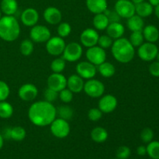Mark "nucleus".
I'll return each instance as SVG.
<instances>
[{"label": "nucleus", "mask_w": 159, "mask_h": 159, "mask_svg": "<svg viewBox=\"0 0 159 159\" xmlns=\"http://www.w3.org/2000/svg\"><path fill=\"white\" fill-rule=\"evenodd\" d=\"M85 56H86L87 61L91 62L96 67L106 61V59H107L106 51L98 45L89 48L85 53Z\"/></svg>", "instance_id": "obj_10"}, {"label": "nucleus", "mask_w": 159, "mask_h": 159, "mask_svg": "<svg viewBox=\"0 0 159 159\" xmlns=\"http://www.w3.org/2000/svg\"><path fill=\"white\" fill-rule=\"evenodd\" d=\"M43 16L45 21L51 25L59 24L62 20V14L61 10L54 6H50L45 9Z\"/></svg>", "instance_id": "obj_18"}, {"label": "nucleus", "mask_w": 159, "mask_h": 159, "mask_svg": "<svg viewBox=\"0 0 159 159\" xmlns=\"http://www.w3.org/2000/svg\"><path fill=\"white\" fill-rule=\"evenodd\" d=\"M131 151L127 146L123 145L117 148L116 152V156L117 159H127L130 156Z\"/></svg>", "instance_id": "obj_40"}, {"label": "nucleus", "mask_w": 159, "mask_h": 159, "mask_svg": "<svg viewBox=\"0 0 159 159\" xmlns=\"http://www.w3.org/2000/svg\"><path fill=\"white\" fill-rule=\"evenodd\" d=\"M99 34L98 30L93 28H86L80 35V42L84 47L89 48L97 45Z\"/></svg>", "instance_id": "obj_14"}, {"label": "nucleus", "mask_w": 159, "mask_h": 159, "mask_svg": "<svg viewBox=\"0 0 159 159\" xmlns=\"http://www.w3.org/2000/svg\"><path fill=\"white\" fill-rule=\"evenodd\" d=\"M154 12H155V16H157V18H158L159 20V5H158V6H155Z\"/></svg>", "instance_id": "obj_47"}, {"label": "nucleus", "mask_w": 159, "mask_h": 159, "mask_svg": "<svg viewBox=\"0 0 159 159\" xmlns=\"http://www.w3.org/2000/svg\"><path fill=\"white\" fill-rule=\"evenodd\" d=\"M130 40V43L133 45L134 48H138L144 43V36H143L142 31H134L131 33L130 36V38L128 39Z\"/></svg>", "instance_id": "obj_34"}, {"label": "nucleus", "mask_w": 159, "mask_h": 159, "mask_svg": "<svg viewBox=\"0 0 159 159\" xmlns=\"http://www.w3.org/2000/svg\"><path fill=\"white\" fill-rule=\"evenodd\" d=\"M73 95H74V93L70 91L66 87L65 89H62L61 91L59 92L58 97L61 99V101L63 102L64 103H69L72 101Z\"/></svg>", "instance_id": "obj_38"}, {"label": "nucleus", "mask_w": 159, "mask_h": 159, "mask_svg": "<svg viewBox=\"0 0 159 159\" xmlns=\"http://www.w3.org/2000/svg\"><path fill=\"white\" fill-rule=\"evenodd\" d=\"M114 10L120 17L127 20L135 14V4L130 0H117Z\"/></svg>", "instance_id": "obj_9"}, {"label": "nucleus", "mask_w": 159, "mask_h": 159, "mask_svg": "<svg viewBox=\"0 0 159 159\" xmlns=\"http://www.w3.org/2000/svg\"><path fill=\"white\" fill-rule=\"evenodd\" d=\"M0 7L6 16H13L18 10V2L16 0H2Z\"/></svg>", "instance_id": "obj_26"}, {"label": "nucleus", "mask_w": 159, "mask_h": 159, "mask_svg": "<svg viewBox=\"0 0 159 159\" xmlns=\"http://www.w3.org/2000/svg\"><path fill=\"white\" fill-rule=\"evenodd\" d=\"M137 153L140 156H144V155H147V148L145 146L141 145L137 148Z\"/></svg>", "instance_id": "obj_45"}, {"label": "nucleus", "mask_w": 159, "mask_h": 159, "mask_svg": "<svg viewBox=\"0 0 159 159\" xmlns=\"http://www.w3.org/2000/svg\"><path fill=\"white\" fill-rule=\"evenodd\" d=\"M57 117V109L52 102L46 100L37 101L30 107L28 118L37 127L49 126Z\"/></svg>", "instance_id": "obj_1"}, {"label": "nucleus", "mask_w": 159, "mask_h": 159, "mask_svg": "<svg viewBox=\"0 0 159 159\" xmlns=\"http://www.w3.org/2000/svg\"><path fill=\"white\" fill-rule=\"evenodd\" d=\"M30 40L35 43H46L51 37V33L48 26L36 24L32 26L30 31Z\"/></svg>", "instance_id": "obj_7"}, {"label": "nucleus", "mask_w": 159, "mask_h": 159, "mask_svg": "<svg viewBox=\"0 0 159 159\" xmlns=\"http://www.w3.org/2000/svg\"><path fill=\"white\" fill-rule=\"evenodd\" d=\"M106 30L107 35L110 36L113 40H116L123 37L125 33V28L120 22H111L108 25Z\"/></svg>", "instance_id": "obj_20"}, {"label": "nucleus", "mask_w": 159, "mask_h": 159, "mask_svg": "<svg viewBox=\"0 0 159 159\" xmlns=\"http://www.w3.org/2000/svg\"><path fill=\"white\" fill-rule=\"evenodd\" d=\"M149 72L155 77H159V61H154L149 66Z\"/></svg>", "instance_id": "obj_44"}, {"label": "nucleus", "mask_w": 159, "mask_h": 159, "mask_svg": "<svg viewBox=\"0 0 159 159\" xmlns=\"http://www.w3.org/2000/svg\"><path fill=\"white\" fill-rule=\"evenodd\" d=\"M66 66V61L63 57L54 59L51 64V69L54 73H61Z\"/></svg>", "instance_id": "obj_33"}, {"label": "nucleus", "mask_w": 159, "mask_h": 159, "mask_svg": "<svg viewBox=\"0 0 159 159\" xmlns=\"http://www.w3.org/2000/svg\"><path fill=\"white\" fill-rule=\"evenodd\" d=\"M111 52L118 62L127 64L131 61L134 57L135 48L128 39L122 37L113 40Z\"/></svg>", "instance_id": "obj_2"}, {"label": "nucleus", "mask_w": 159, "mask_h": 159, "mask_svg": "<svg viewBox=\"0 0 159 159\" xmlns=\"http://www.w3.org/2000/svg\"><path fill=\"white\" fill-rule=\"evenodd\" d=\"M127 26L131 32L134 31H142L144 27V22L142 17L134 14L131 17L127 19Z\"/></svg>", "instance_id": "obj_25"}, {"label": "nucleus", "mask_w": 159, "mask_h": 159, "mask_svg": "<svg viewBox=\"0 0 159 159\" xmlns=\"http://www.w3.org/2000/svg\"><path fill=\"white\" fill-rule=\"evenodd\" d=\"M13 114V107L9 102L5 101L0 102V118L9 119Z\"/></svg>", "instance_id": "obj_30"}, {"label": "nucleus", "mask_w": 159, "mask_h": 159, "mask_svg": "<svg viewBox=\"0 0 159 159\" xmlns=\"http://www.w3.org/2000/svg\"><path fill=\"white\" fill-rule=\"evenodd\" d=\"M154 7L148 2H142L135 4V14L138 15L142 18L148 17L153 13Z\"/></svg>", "instance_id": "obj_23"}, {"label": "nucleus", "mask_w": 159, "mask_h": 159, "mask_svg": "<svg viewBox=\"0 0 159 159\" xmlns=\"http://www.w3.org/2000/svg\"><path fill=\"white\" fill-rule=\"evenodd\" d=\"M113 43V39H112L110 36L107 34L105 35H101L99 37V40H98V46L102 48V49L107 50L111 48Z\"/></svg>", "instance_id": "obj_37"}, {"label": "nucleus", "mask_w": 159, "mask_h": 159, "mask_svg": "<svg viewBox=\"0 0 159 159\" xmlns=\"http://www.w3.org/2000/svg\"><path fill=\"white\" fill-rule=\"evenodd\" d=\"M110 23V22L108 16L104 12L95 14V16L93 17V23L94 26V29H96V30H105Z\"/></svg>", "instance_id": "obj_24"}, {"label": "nucleus", "mask_w": 159, "mask_h": 159, "mask_svg": "<svg viewBox=\"0 0 159 159\" xmlns=\"http://www.w3.org/2000/svg\"><path fill=\"white\" fill-rule=\"evenodd\" d=\"M57 36H59L61 38L68 37L71 33V25L66 22H61L57 26Z\"/></svg>", "instance_id": "obj_35"}, {"label": "nucleus", "mask_w": 159, "mask_h": 159, "mask_svg": "<svg viewBox=\"0 0 159 159\" xmlns=\"http://www.w3.org/2000/svg\"><path fill=\"white\" fill-rule=\"evenodd\" d=\"M142 34L144 40L147 42L155 43L159 39V30L154 25H148L142 30Z\"/></svg>", "instance_id": "obj_22"}, {"label": "nucleus", "mask_w": 159, "mask_h": 159, "mask_svg": "<svg viewBox=\"0 0 159 159\" xmlns=\"http://www.w3.org/2000/svg\"><path fill=\"white\" fill-rule=\"evenodd\" d=\"M76 73L83 79H91L97 73V67L88 61H80L76 65Z\"/></svg>", "instance_id": "obj_12"}, {"label": "nucleus", "mask_w": 159, "mask_h": 159, "mask_svg": "<svg viewBox=\"0 0 159 159\" xmlns=\"http://www.w3.org/2000/svg\"><path fill=\"white\" fill-rule=\"evenodd\" d=\"M18 95L22 100L25 102H30L36 99L38 95V89L34 84H23L19 89Z\"/></svg>", "instance_id": "obj_16"}, {"label": "nucleus", "mask_w": 159, "mask_h": 159, "mask_svg": "<svg viewBox=\"0 0 159 159\" xmlns=\"http://www.w3.org/2000/svg\"><path fill=\"white\" fill-rule=\"evenodd\" d=\"M2 18V12H1V10H0V19Z\"/></svg>", "instance_id": "obj_51"}, {"label": "nucleus", "mask_w": 159, "mask_h": 159, "mask_svg": "<svg viewBox=\"0 0 159 159\" xmlns=\"http://www.w3.org/2000/svg\"><path fill=\"white\" fill-rule=\"evenodd\" d=\"M97 71L104 78H110L116 73V68L112 63L104 61L97 66Z\"/></svg>", "instance_id": "obj_28"}, {"label": "nucleus", "mask_w": 159, "mask_h": 159, "mask_svg": "<svg viewBox=\"0 0 159 159\" xmlns=\"http://www.w3.org/2000/svg\"><path fill=\"white\" fill-rule=\"evenodd\" d=\"M49 126L51 133L53 136L60 139L68 137L71 130L70 124H68V120L59 117H56Z\"/></svg>", "instance_id": "obj_4"}, {"label": "nucleus", "mask_w": 159, "mask_h": 159, "mask_svg": "<svg viewBox=\"0 0 159 159\" xmlns=\"http://www.w3.org/2000/svg\"><path fill=\"white\" fill-rule=\"evenodd\" d=\"M102 114L103 113L99 108H92L88 112V118L89 120L96 122L102 118Z\"/></svg>", "instance_id": "obj_42"}, {"label": "nucleus", "mask_w": 159, "mask_h": 159, "mask_svg": "<svg viewBox=\"0 0 159 159\" xmlns=\"http://www.w3.org/2000/svg\"><path fill=\"white\" fill-rule=\"evenodd\" d=\"M83 49L82 45L78 42H70L65 46L62 54V57L66 61L75 62L82 57Z\"/></svg>", "instance_id": "obj_6"}, {"label": "nucleus", "mask_w": 159, "mask_h": 159, "mask_svg": "<svg viewBox=\"0 0 159 159\" xmlns=\"http://www.w3.org/2000/svg\"><path fill=\"white\" fill-rule=\"evenodd\" d=\"M92 140L96 143H103L108 138V132L104 127H96L90 134Z\"/></svg>", "instance_id": "obj_27"}, {"label": "nucleus", "mask_w": 159, "mask_h": 159, "mask_svg": "<svg viewBox=\"0 0 159 159\" xmlns=\"http://www.w3.org/2000/svg\"><path fill=\"white\" fill-rule=\"evenodd\" d=\"M113 159H117V158H113Z\"/></svg>", "instance_id": "obj_52"}, {"label": "nucleus", "mask_w": 159, "mask_h": 159, "mask_svg": "<svg viewBox=\"0 0 159 159\" xmlns=\"http://www.w3.org/2000/svg\"><path fill=\"white\" fill-rule=\"evenodd\" d=\"M20 20L24 26L32 27L35 26L39 20V13L34 8H27L24 9L20 16Z\"/></svg>", "instance_id": "obj_17"}, {"label": "nucleus", "mask_w": 159, "mask_h": 159, "mask_svg": "<svg viewBox=\"0 0 159 159\" xmlns=\"http://www.w3.org/2000/svg\"><path fill=\"white\" fill-rule=\"evenodd\" d=\"M147 154L151 158L159 159V141H152L148 144Z\"/></svg>", "instance_id": "obj_32"}, {"label": "nucleus", "mask_w": 159, "mask_h": 159, "mask_svg": "<svg viewBox=\"0 0 159 159\" xmlns=\"http://www.w3.org/2000/svg\"><path fill=\"white\" fill-rule=\"evenodd\" d=\"M66 43L64 38L59 36L51 37L46 42V51L49 54L52 56H60L63 54Z\"/></svg>", "instance_id": "obj_11"}, {"label": "nucleus", "mask_w": 159, "mask_h": 159, "mask_svg": "<svg viewBox=\"0 0 159 159\" xmlns=\"http://www.w3.org/2000/svg\"><path fill=\"white\" fill-rule=\"evenodd\" d=\"M57 116L59 118L68 120L72 117L73 110L68 106H61L57 109Z\"/></svg>", "instance_id": "obj_36"}, {"label": "nucleus", "mask_w": 159, "mask_h": 159, "mask_svg": "<svg viewBox=\"0 0 159 159\" xmlns=\"http://www.w3.org/2000/svg\"><path fill=\"white\" fill-rule=\"evenodd\" d=\"M83 91L89 97L96 99L103 96L105 92V85L98 79H88L84 84Z\"/></svg>", "instance_id": "obj_5"}, {"label": "nucleus", "mask_w": 159, "mask_h": 159, "mask_svg": "<svg viewBox=\"0 0 159 159\" xmlns=\"http://www.w3.org/2000/svg\"><path fill=\"white\" fill-rule=\"evenodd\" d=\"M117 99L111 94L103 95L100 97L98 108L103 113H110L114 111L117 107Z\"/></svg>", "instance_id": "obj_15"}, {"label": "nucleus", "mask_w": 159, "mask_h": 159, "mask_svg": "<svg viewBox=\"0 0 159 159\" xmlns=\"http://www.w3.org/2000/svg\"><path fill=\"white\" fill-rule=\"evenodd\" d=\"M156 58H157V60H158V61H159V51L158 52V54H157V56H156Z\"/></svg>", "instance_id": "obj_50"}, {"label": "nucleus", "mask_w": 159, "mask_h": 159, "mask_svg": "<svg viewBox=\"0 0 159 159\" xmlns=\"http://www.w3.org/2000/svg\"><path fill=\"white\" fill-rule=\"evenodd\" d=\"M26 136V131L25 128L20 126L10 128V138L15 141H21L25 139Z\"/></svg>", "instance_id": "obj_29"}, {"label": "nucleus", "mask_w": 159, "mask_h": 159, "mask_svg": "<svg viewBox=\"0 0 159 159\" xmlns=\"http://www.w3.org/2000/svg\"><path fill=\"white\" fill-rule=\"evenodd\" d=\"M58 93L54 90L48 88L44 91V99L45 100L49 102H53L58 98Z\"/></svg>", "instance_id": "obj_43"}, {"label": "nucleus", "mask_w": 159, "mask_h": 159, "mask_svg": "<svg viewBox=\"0 0 159 159\" xmlns=\"http://www.w3.org/2000/svg\"><path fill=\"white\" fill-rule=\"evenodd\" d=\"M85 3L89 10L93 14L104 12L108 7L107 0H86Z\"/></svg>", "instance_id": "obj_21"}, {"label": "nucleus", "mask_w": 159, "mask_h": 159, "mask_svg": "<svg viewBox=\"0 0 159 159\" xmlns=\"http://www.w3.org/2000/svg\"><path fill=\"white\" fill-rule=\"evenodd\" d=\"M148 2L152 5L153 7L158 6L159 5V0H148Z\"/></svg>", "instance_id": "obj_46"}, {"label": "nucleus", "mask_w": 159, "mask_h": 159, "mask_svg": "<svg viewBox=\"0 0 159 159\" xmlns=\"http://www.w3.org/2000/svg\"><path fill=\"white\" fill-rule=\"evenodd\" d=\"M130 1H131L134 4H138V3L142 2H144V0H130Z\"/></svg>", "instance_id": "obj_49"}, {"label": "nucleus", "mask_w": 159, "mask_h": 159, "mask_svg": "<svg viewBox=\"0 0 159 159\" xmlns=\"http://www.w3.org/2000/svg\"><path fill=\"white\" fill-rule=\"evenodd\" d=\"M20 34V26L13 16H2L0 19V38L7 42L16 40Z\"/></svg>", "instance_id": "obj_3"}, {"label": "nucleus", "mask_w": 159, "mask_h": 159, "mask_svg": "<svg viewBox=\"0 0 159 159\" xmlns=\"http://www.w3.org/2000/svg\"><path fill=\"white\" fill-rule=\"evenodd\" d=\"M10 94V89L8 84L4 81L0 80V102L5 101Z\"/></svg>", "instance_id": "obj_41"}, {"label": "nucleus", "mask_w": 159, "mask_h": 159, "mask_svg": "<svg viewBox=\"0 0 159 159\" xmlns=\"http://www.w3.org/2000/svg\"><path fill=\"white\" fill-rule=\"evenodd\" d=\"M158 48L155 43L144 42L138 49V55L144 61H152L156 58Z\"/></svg>", "instance_id": "obj_8"}, {"label": "nucleus", "mask_w": 159, "mask_h": 159, "mask_svg": "<svg viewBox=\"0 0 159 159\" xmlns=\"http://www.w3.org/2000/svg\"><path fill=\"white\" fill-rule=\"evenodd\" d=\"M3 144H4V138L2 134H0V149H2V148L3 147Z\"/></svg>", "instance_id": "obj_48"}, {"label": "nucleus", "mask_w": 159, "mask_h": 159, "mask_svg": "<svg viewBox=\"0 0 159 159\" xmlns=\"http://www.w3.org/2000/svg\"><path fill=\"white\" fill-rule=\"evenodd\" d=\"M84 84V79L77 74L71 75L67 79V88L73 93H79L83 91Z\"/></svg>", "instance_id": "obj_19"}, {"label": "nucleus", "mask_w": 159, "mask_h": 159, "mask_svg": "<svg viewBox=\"0 0 159 159\" xmlns=\"http://www.w3.org/2000/svg\"><path fill=\"white\" fill-rule=\"evenodd\" d=\"M154 138V131L150 127H145L141 132V139L144 143L148 144Z\"/></svg>", "instance_id": "obj_39"}, {"label": "nucleus", "mask_w": 159, "mask_h": 159, "mask_svg": "<svg viewBox=\"0 0 159 159\" xmlns=\"http://www.w3.org/2000/svg\"><path fill=\"white\" fill-rule=\"evenodd\" d=\"M48 88L59 93L67 87V79L61 73H52L47 80Z\"/></svg>", "instance_id": "obj_13"}, {"label": "nucleus", "mask_w": 159, "mask_h": 159, "mask_svg": "<svg viewBox=\"0 0 159 159\" xmlns=\"http://www.w3.org/2000/svg\"><path fill=\"white\" fill-rule=\"evenodd\" d=\"M34 50V42L30 40V39H26L23 40V41L20 43V51L21 54L23 56H30L32 54Z\"/></svg>", "instance_id": "obj_31"}]
</instances>
